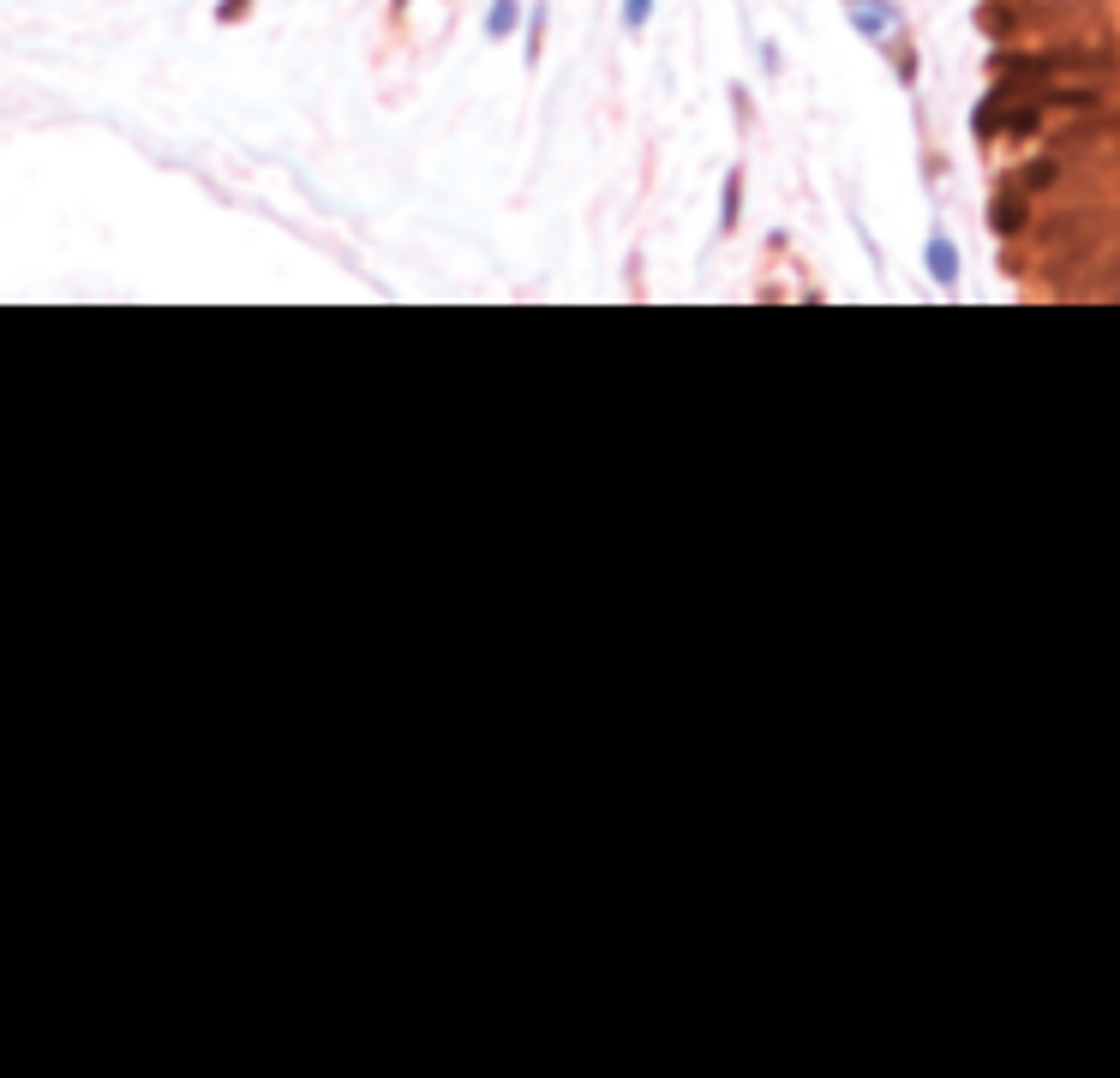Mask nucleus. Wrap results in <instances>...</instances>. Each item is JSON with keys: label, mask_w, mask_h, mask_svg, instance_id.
Wrapping results in <instances>:
<instances>
[{"label": "nucleus", "mask_w": 1120, "mask_h": 1078, "mask_svg": "<svg viewBox=\"0 0 1120 1078\" xmlns=\"http://www.w3.org/2000/svg\"><path fill=\"white\" fill-rule=\"evenodd\" d=\"M510 18H516V6H510V0H498V12H492V30H510Z\"/></svg>", "instance_id": "nucleus-1"}, {"label": "nucleus", "mask_w": 1120, "mask_h": 1078, "mask_svg": "<svg viewBox=\"0 0 1120 1078\" xmlns=\"http://www.w3.org/2000/svg\"><path fill=\"white\" fill-rule=\"evenodd\" d=\"M648 18V0H629V24H642Z\"/></svg>", "instance_id": "nucleus-2"}]
</instances>
